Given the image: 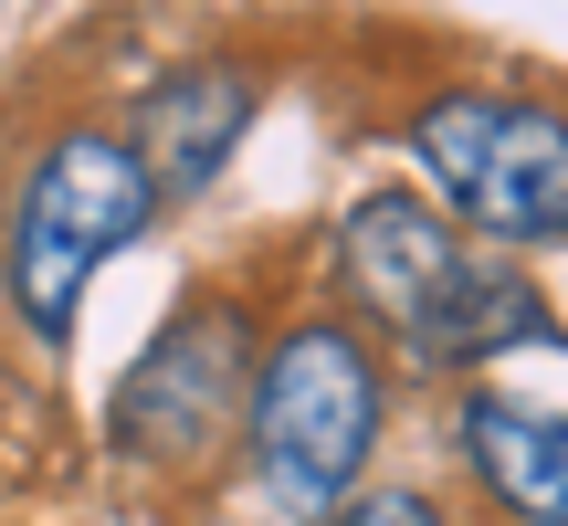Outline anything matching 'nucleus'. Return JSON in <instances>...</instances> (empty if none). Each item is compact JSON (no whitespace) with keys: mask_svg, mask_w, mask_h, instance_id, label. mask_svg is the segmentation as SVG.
<instances>
[{"mask_svg":"<svg viewBox=\"0 0 568 526\" xmlns=\"http://www.w3.org/2000/svg\"><path fill=\"white\" fill-rule=\"evenodd\" d=\"M337 263H347V284H358V305L432 368H474L506 337H537L527 274L464 253V232H453L443 211H422L410 190H379V201L347 211Z\"/></svg>","mask_w":568,"mask_h":526,"instance_id":"f257e3e1","label":"nucleus"},{"mask_svg":"<svg viewBox=\"0 0 568 526\" xmlns=\"http://www.w3.org/2000/svg\"><path fill=\"white\" fill-rule=\"evenodd\" d=\"M253 443H264V474L284 506H337L358 485L368 443H379V368L358 358L347 326H295L264 358Z\"/></svg>","mask_w":568,"mask_h":526,"instance_id":"20e7f679","label":"nucleus"},{"mask_svg":"<svg viewBox=\"0 0 568 526\" xmlns=\"http://www.w3.org/2000/svg\"><path fill=\"white\" fill-rule=\"evenodd\" d=\"M253 127V74L243 63H190V74H159L138 95V169L159 190H201L211 169L232 159V138Z\"/></svg>","mask_w":568,"mask_h":526,"instance_id":"423d86ee","label":"nucleus"},{"mask_svg":"<svg viewBox=\"0 0 568 526\" xmlns=\"http://www.w3.org/2000/svg\"><path fill=\"white\" fill-rule=\"evenodd\" d=\"M337 526H443V516H432L422 495H368V506H347Z\"/></svg>","mask_w":568,"mask_h":526,"instance_id":"6e6552de","label":"nucleus"},{"mask_svg":"<svg viewBox=\"0 0 568 526\" xmlns=\"http://www.w3.org/2000/svg\"><path fill=\"white\" fill-rule=\"evenodd\" d=\"M474 474L506 495V516L527 526H568V422L558 411H516V401H474Z\"/></svg>","mask_w":568,"mask_h":526,"instance_id":"0eeeda50","label":"nucleus"},{"mask_svg":"<svg viewBox=\"0 0 568 526\" xmlns=\"http://www.w3.org/2000/svg\"><path fill=\"white\" fill-rule=\"evenodd\" d=\"M243 401V316L232 305H190L159 347L116 380V443L126 453H201Z\"/></svg>","mask_w":568,"mask_h":526,"instance_id":"39448f33","label":"nucleus"},{"mask_svg":"<svg viewBox=\"0 0 568 526\" xmlns=\"http://www.w3.org/2000/svg\"><path fill=\"white\" fill-rule=\"evenodd\" d=\"M148 201H159V180L138 169L126 138L63 127V138L32 159V180H21V222H11V295H21V316H32V326L74 316L84 274L148 222Z\"/></svg>","mask_w":568,"mask_h":526,"instance_id":"f03ea898","label":"nucleus"},{"mask_svg":"<svg viewBox=\"0 0 568 526\" xmlns=\"http://www.w3.org/2000/svg\"><path fill=\"white\" fill-rule=\"evenodd\" d=\"M443 201L495 243H558L568 232V127L527 95H432L410 127Z\"/></svg>","mask_w":568,"mask_h":526,"instance_id":"7ed1b4c3","label":"nucleus"}]
</instances>
